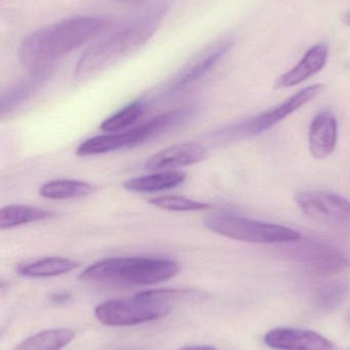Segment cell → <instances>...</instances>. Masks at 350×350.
<instances>
[{"mask_svg":"<svg viewBox=\"0 0 350 350\" xmlns=\"http://www.w3.org/2000/svg\"><path fill=\"white\" fill-rule=\"evenodd\" d=\"M134 148L133 133L132 129L121 133H108V135H97L82 142L77 149L76 155L79 157L103 155L110 152L121 149Z\"/></svg>","mask_w":350,"mask_h":350,"instance_id":"15","label":"cell"},{"mask_svg":"<svg viewBox=\"0 0 350 350\" xmlns=\"http://www.w3.org/2000/svg\"><path fill=\"white\" fill-rule=\"evenodd\" d=\"M70 294L66 292H58V293L51 294V300L55 304H64L69 300Z\"/></svg>","mask_w":350,"mask_h":350,"instance_id":"24","label":"cell"},{"mask_svg":"<svg viewBox=\"0 0 350 350\" xmlns=\"http://www.w3.org/2000/svg\"><path fill=\"white\" fill-rule=\"evenodd\" d=\"M207 157L205 148L199 144L182 143L162 150L147 160L145 168L150 172H162L195 165Z\"/></svg>","mask_w":350,"mask_h":350,"instance_id":"11","label":"cell"},{"mask_svg":"<svg viewBox=\"0 0 350 350\" xmlns=\"http://www.w3.org/2000/svg\"><path fill=\"white\" fill-rule=\"evenodd\" d=\"M75 337L70 329L55 328L40 331L28 337L14 350H61Z\"/></svg>","mask_w":350,"mask_h":350,"instance_id":"21","label":"cell"},{"mask_svg":"<svg viewBox=\"0 0 350 350\" xmlns=\"http://www.w3.org/2000/svg\"><path fill=\"white\" fill-rule=\"evenodd\" d=\"M150 102L151 100L147 96L129 103L114 114L105 119L101 123V129L107 133H114L133 129L134 125L137 124L138 121L145 114Z\"/></svg>","mask_w":350,"mask_h":350,"instance_id":"18","label":"cell"},{"mask_svg":"<svg viewBox=\"0 0 350 350\" xmlns=\"http://www.w3.org/2000/svg\"><path fill=\"white\" fill-rule=\"evenodd\" d=\"M53 212L34 206L14 205L4 206L0 209V230H12L24 224L49 219Z\"/></svg>","mask_w":350,"mask_h":350,"instance_id":"20","label":"cell"},{"mask_svg":"<svg viewBox=\"0 0 350 350\" xmlns=\"http://www.w3.org/2000/svg\"><path fill=\"white\" fill-rule=\"evenodd\" d=\"M96 185L76 179H57L39 187V195L49 200L82 199L96 191Z\"/></svg>","mask_w":350,"mask_h":350,"instance_id":"19","label":"cell"},{"mask_svg":"<svg viewBox=\"0 0 350 350\" xmlns=\"http://www.w3.org/2000/svg\"><path fill=\"white\" fill-rule=\"evenodd\" d=\"M296 203L306 215L318 221L350 224V201L328 191H303L296 195Z\"/></svg>","mask_w":350,"mask_h":350,"instance_id":"8","label":"cell"},{"mask_svg":"<svg viewBox=\"0 0 350 350\" xmlns=\"http://www.w3.org/2000/svg\"><path fill=\"white\" fill-rule=\"evenodd\" d=\"M186 292L181 290H149L131 298L112 299L99 304L95 317L109 327H129L160 320L171 312V300Z\"/></svg>","mask_w":350,"mask_h":350,"instance_id":"4","label":"cell"},{"mask_svg":"<svg viewBox=\"0 0 350 350\" xmlns=\"http://www.w3.org/2000/svg\"><path fill=\"white\" fill-rule=\"evenodd\" d=\"M328 53L327 45L316 44L312 46L295 67L279 76L275 81V88H292L320 72L326 65Z\"/></svg>","mask_w":350,"mask_h":350,"instance_id":"13","label":"cell"},{"mask_svg":"<svg viewBox=\"0 0 350 350\" xmlns=\"http://www.w3.org/2000/svg\"><path fill=\"white\" fill-rule=\"evenodd\" d=\"M79 267L73 259L65 257H47L16 267L18 275L27 278H53L65 275Z\"/></svg>","mask_w":350,"mask_h":350,"instance_id":"17","label":"cell"},{"mask_svg":"<svg viewBox=\"0 0 350 350\" xmlns=\"http://www.w3.org/2000/svg\"><path fill=\"white\" fill-rule=\"evenodd\" d=\"M203 226L225 238L255 244H285L302 238L293 228L224 212L205 216Z\"/></svg>","mask_w":350,"mask_h":350,"instance_id":"5","label":"cell"},{"mask_svg":"<svg viewBox=\"0 0 350 350\" xmlns=\"http://www.w3.org/2000/svg\"><path fill=\"white\" fill-rule=\"evenodd\" d=\"M323 90V84H316L303 88L271 110L220 129L215 133V137L219 141L234 142L261 135L279 124L298 109L302 108L304 105L308 104L310 100L318 96Z\"/></svg>","mask_w":350,"mask_h":350,"instance_id":"6","label":"cell"},{"mask_svg":"<svg viewBox=\"0 0 350 350\" xmlns=\"http://www.w3.org/2000/svg\"><path fill=\"white\" fill-rule=\"evenodd\" d=\"M106 27L103 18L75 16L43 27L23 41L18 59L31 74L49 73L57 59L71 53Z\"/></svg>","mask_w":350,"mask_h":350,"instance_id":"1","label":"cell"},{"mask_svg":"<svg viewBox=\"0 0 350 350\" xmlns=\"http://www.w3.org/2000/svg\"><path fill=\"white\" fill-rule=\"evenodd\" d=\"M282 245H284V253L292 260L316 273H337L347 263L345 255L338 249L316 239L301 238Z\"/></svg>","mask_w":350,"mask_h":350,"instance_id":"7","label":"cell"},{"mask_svg":"<svg viewBox=\"0 0 350 350\" xmlns=\"http://www.w3.org/2000/svg\"><path fill=\"white\" fill-rule=\"evenodd\" d=\"M192 109H177V110L168 111L158 115L147 122L135 127L137 135V147L143 145L147 142L152 141L160 137L162 133H168L171 129L178 125L183 124L192 116Z\"/></svg>","mask_w":350,"mask_h":350,"instance_id":"14","label":"cell"},{"mask_svg":"<svg viewBox=\"0 0 350 350\" xmlns=\"http://www.w3.org/2000/svg\"><path fill=\"white\" fill-rule=\"evenodd\" d=\"M343 22L350 26V10L345 14V16H343Z\"/></svg>","mask_w":350,"mask_h":350,"instance_id":"26","label":"cell"},{"mask_svg":"<svg viewBox=\"0 0 350 350\" xmlns=\"http://www.w3.org/2000/svg\"><path fill=\"white\" fill-rule=\"evenodd\" d=\"M47 73L32 74L26 81L21 82L3 92L0 98V115H4L14 110L18 105L28 100L40 88L41 84L47 80Z\"/></svg>","mask_w":350,"mask_h":350,"instance_id":"22","label":"cell"},{"mask_svg":"<svg viewBox=\"0 0 350 350\" xmlns=\"http://www.w3.org/2000/svg\"><path fill=\"white\" fill-rule=\"evenodd\" d=\"M232 43L224 42L214 45L191 59L158 94H170L201 79L208 72L211 71L216 64L228 53Z\"/></svg>","mask_w":350,"mask_h":350,"instance_id":"9","label":"cell"},{"mask_svg":"<svg viewBox=\"0 0 350 350\" xmlns=\"http://www.w3.org/2000/svg\"><path fill=\"white\" fill-rule=\"evenodd\" d=\"M180 350H217L212 347H205V345H195V347H187Z\"/></svg>","mask_w":350,"mask_h":350,"instance_id":"25","label":"cell"},{"mask_svg":"<svg viewBox=\"0 0 350 350\" xmlns=\"http://www.w3.org/2000/svg\"><path fill=\"white\" fill-rule=\"evenodd\" d=\"M264 341L277 350H337L330 340L306 329H273L265 335Z\"/></svg>","mask_w":350,"mask_h":350,"instance_id":"10","label":"cell"},{"mask_svg":"<svg viewBox=\"0 0 350 350\" xmlns=\"http://www.w3.org/2000/svg\"><path fill=\"white\" fill-rule=\"evenodd\" d=\"M158 14L121 23L92 43L76 65L74 77L78 83L94 79L125 57L141 49L158 30Z\"/></svg>","mask_w":350,"mask_h":350,"instance_id":"2","label":"cell"},{"mask_svg":"<svg viewBox=\"0 0 350 350\" xmlns=\"http://www.w3.org/2000/svg\"><path fill=\"white\" fill-rule=\"evenodd\" d=\"M149 203L160 209L176 212L201 211L212 207L211 204L177 195L158 196L150 199Z\"/></svg>","mask_w":350,"mask_h":350,"instance_id":"23","label":"cell"},{"mask_svg":"<svg viewBox=\"0 0 350 350\" xmlns=\"http://www.w3.org/2000/svg\"><path fill=\"white\" fill-rule=\"evenodd\" d=\"M176 261L154 257H111L86 267L79 280L92 283L149 286L162 283L178 275Z\"/></svg>","mask_w":350,"mask_h":350,"instance_id":"3","label":"cell"},{"mask_svg":"<svg viewBox=\"0 0 350 350\" xmlns=\"http://www.w3.org/2000/svg\"><path fill=\"white\" fill-rule=\"evenodd\" d=\"M116 1L121 2H133V1H139V0H116Z\"/></svg>","mask_w":350,"mask_h":350,"instance_id":"27","label":"cell"},{"mask_svg":"<svg viewBox=\"0 0 350 350\" xmlns=\"http://www.w3.org/2000/svg\"><path fill=\"white\" fill-rule=\"evenodd\" d=\"M186 174L176 170H164L158 174L134 177L123 183V187L135 193H155L182 185Z\"/></svg>","mask_w":350,"mask_h":350,"instance_id":"16","label":"cell"},{"mask_svg":"<svg viewBox=\"0 0 350 350\" xmlns=\"http://www.w3.org/2000/svg\"><path fill=\"white\" fill-rule=\"evenodd\" d=\"M338 139V123L331 111L318 113L310 123L308 146L316 160H324L334 152Z\"/></svg>","mask_w":350,"mask_h":350,"instance_id":"12","label":"cell"},{"mask_svg":"<svg viewBox=\"0 0 350 350\" xmlns=\"http://www.w3.org/2000/svg\"><path fill=\"white\" fill-rule=\"evenodd\" d=\"M350 350V349H349Z\"/></svg>","mask_w":350,"mask_h":350,"instance_id":"28","label":"cell"}]
</instances>
